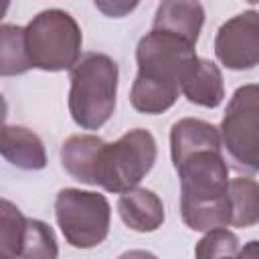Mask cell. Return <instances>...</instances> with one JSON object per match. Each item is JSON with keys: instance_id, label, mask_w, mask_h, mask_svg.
<instances>
[{"instance_id": "1", "label": "cell", "mask_w": 259, "mask_h": 259, "mask_svg": "<svg viewBox=\"0 0 259 259\" xmlns=\"http://www.w3.org/2000/svg\"><path fill=\"white\" fill-rule=\"evenodd\" d=\"M221 132L202 119L184 117L170 130V154L180 178V212L192 231L231 225L229 168L221 154Z\"/></svg>"}, {"instance_id": "2", "label": "cell", "mask_w": 259, "mask_h": 259, "mask_svg": "<svg viewBox=\"0 0 259 259\" xmlns=\"http://www.w3.org/2000/svg\"><path fill=\"white\" fill-rule=\"evenodd\" d=\"M117 63L103 53H87L71 69L69 111L83 130H99L113 115L117 97Z\"/></svg>"}, {"instance_id": "3", "label": "cell", "mask_w": 259, "mask_h": 259, "mask_svg": "<svg viewBox=\"0 0 259 259\" xmlns=\"http://www.w3.org/2000/svg\"><path fill=\"white\" fill-rule=\"evenodd\" d=\"M24 38L34 69L51 73L65 71L73 69L81 59V28L77 20L61 8L38 12L24 26Z\"/></svg>"}, {"instance_id": "4", "label": "cell", "mask_w": 259, "mask_h": 259, "mask_svg": "<svg viewBox=\"0 0 259 259\" xmlns=\"http://www.w3.org/2000/svg\"><path fill=\"white\" fill-rule=\"evenodd\" d=\"M156 140L148 130L136 127L113 144H103L95 162V186L107 192H127L152 170L156 162Z\"/></svg>"}, {"instance_id": "5", "label": "cell", "mask_w": 259, "mask_h": 259, "mask_svg": "<svg viewBox=\"0 0 259 259\" xmlns=\"http://www.w3.org/2000/svg\"><path fill=\"white\" fill-rule=\"evenodd\" d=\"M221 144L239 172H259V83L239 87L221 121Z\"/></svg>"}, {"instance_id": "6", "label": "cell", "mask_w": 259, "mask_h": 259, "mask_svg": "<svg viewBox=\"0 0 259 259\" xmlns=\"http://www.w3.org/2000/svg\"><path fill=\"white\" fill-rule=\"evenodd\" d=\"M55 217L69 245L77 249H91L105 241L111 208L103 194L63 188L55 198Z\"/></svg>"}, {"instance_id": "7", "label": "cell", "mask_w": 259, "mask_h": 259, "mask_svg": "<svg viewBox=\"0 0 259 259\" xmlns=\"http://www.w3.org/2000/svg\"><path fill=\"white\" fill-rule=\"evenodd\" d=\"M192 59H196L194 45L160 30H150L136 49V77L180 89V79Z\"/></svg>"}, {"instance_id": "8", "label": "cell", "mask_w": 259, "mask_h": 259, "mask_svg": "<svg viewBox=\"0 0 259 259\" xmlns=\"http://www.w3.org/2000/svg\"><path fill=\"white\" fill-rule=\"evenodd\" d=\"M214 55L233 71H247L259 65V12L245 10L229 18L217 32Z\"/></svg>"}, {"instance_id": "9", "label": "cell", "mask_w": 259, "mask_h": 259, "mask_svg": "<svg viewBox=\"0 0 259 259\" xmlns=\"http://www.w3.org/2000/svg\"><path fill=\"white\" fill-rule=\"evenodd\" d=\"M204 22V8L198 2H182V0H166L160 2L154 14L152 30H160L182 38L196 47L200 28Z\"/></svg>"}, {"instance_id": "10", "label": "cell", "mask_w": 259, "mask_h": 259, "mask_svg": "<svg viewBox=\"0 0 259 259\" xmlns=\"http://www.w3.org/2000/svg\"><path fill=\"white\" fill-rule=\"evenodd\" d=\"M180 91L184 97L202 107H217L225 97V85L221 69L208 59H192L180 79Z\"/></svg>"}, {"instance_id": "11", "label": "cell", "mask_w": 259, "mask_h": 259, "mask_svg": "<svg viewBox=\"0 0 259 259\" xmlns=\"http://www.w3.org/2000/svg\"><path fill=\"white\" fill-rule=\"evenodd\" d=\"M117 212L121 221L138 233H152L164 223V204L160 196L148 188H132L119 194Z\"/></svg>"}, {"instance_id": "12", "label": "cell", "mask_w": 259, "mask_h": 259, "mask_svg": "<svg viewBox=\"0 0 259 259\" xmlns=\"http://www.w3.org/2000/svg\"><path fill=\"white\" fill-rule=\"evenodd\" d=\"M2 156L16 168L22 170H42L47 166V152L40 138L22 125H4L2 127V142H0Z\"/></svg>"}, {"instance_id": "13", "label": "cell", "mask_w": 259, "mask_h": 259, "mask_svg": "<svg viewBox=\"0 0 259 259\" xmlns=\"http://www.w3.org/2000/svg\"><path fill=\"white\" fill-rule=\"evenodd\" d=\"M105 142L91 134H77L65 140L61 148V162L63 168L79 182L95 186V162L97 154Z\"/></svg>"}, {"instance_id": "14", "label": "cell", "mask_w": 259, "mask_h": 259, "mask_svg": "<svg viewBox=\"0 0 259 259\" xmlns=\"http://www.w3.org/2000/svg\"><path fill=\"white\" fill-rule=\"evenodd\" d=\"M231 225L253 227L259 223V182L249 176L233 178L229 184Z\"/></svg>"}, {"instance_id": "15", "label": "cell", "mask_w": 259, "mask_h": 259, "mask_svg": "<svg viewBox=\"0 0 259 259\" xmlns=\"http://www.w3.org/2000/svg\"><path fill=\"white\" fill-rule=\"evenodd\" d=\"M32 69L26 51L24 28L16 24H2L0 28V73L8 75H22Z\"/></svg>"}, {"instance_id": "16", "label": "cell", "mask_w": 259, "mask_h": 259, "mask_svg": "<svg viewBox=\"0 0 259 259\" xmlns=\"http://www.w3.org/2000/svg\"><path fill=\"white\" fill-rule=\"evenodd\" d=\"M26 221L10 200L4 198L0 202V259H16L20 255Z\"/></svg>"}, {"instance_id": "17", "label": "cell", "mask_w": 259, "mask_h": 259, "mask_svg": "<svg viewBox=\"0 0 259 259\" xmlns=\"http://www.w3.org/2000/svg\"><path fill=\"white\" fill-rule=\"evenodd\" d=\"M59 247L53 229L36 219H28L22 235L18 259H57Z\"/></svg>"}, {"instance_id": "18", "label": "cell", "mask_w": 259, "mask_h": 259, "mask_svg": "<svg viewBox=\"0 0 259 259\" xmlns=\"http://www.w3.org/2000/svg\"><path fill=\"white\" fill-rule=\"evenodd\" d=\"M239 239L235 233L227 229L208 231L196 245V259H237L239 255Z\"/></svg>"}, {"instance_id": "19", "label": "cell", "mask_w": 259, "mask_h": 259, "mask_svg": "<svg viewBox=\"0 0 259 259\" xmlns=\"http://www.w3.org/2000/svg\"><path fill=\"white\" fill-rule=\"evenodd\" d=\"M99 10H103L105 14H109V16H123L127 10H134L136 8V4H113V6H109V4H95Z\"/></svg>"}, {"instance_id": "20", "label": "cell", "mask_w": 259, "mask_h": 259, "mask_svg": "<svg viewBox=\"0 0 259 259\" xmlns=\"http://www.w3.org/2000/svg\"><path fill=\"white\" fill-rule=\"evenodd\" d=\"M237 259H259V241H249L239 249Z\"/></svg>"}, {"instance_id": "21", "label": "cell", "mask_w": 259, "mask_h": 259, "mask_svg": "<svg viewBox=\"0 0 259 259\" xmlns=\"http://www.w3.org/2000/svg\"><path fill=\"white\" fill-rule=\"evenodd\" d=\"M117 259H158V257L150 251H144V249H132V251L121 253Z\"/></svg>"}]
</instances>
